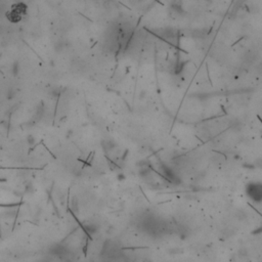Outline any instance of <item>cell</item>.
<instances>
[{"instance_id": "1", "label": "cell", "mask_w": 262, "mask_h": 262, "mask_svg": "<svg viewBox=\"0 0 262 262\" xmlns=\"http://www.w3.org/2000/svg\"><path fill=\"white\" fill-rule=\"evenodd\" d=\"M247 196L256 203L262 202V183L261 182H251L246 186Z\"/></svg>"}, {"instance_id": "2", "label": "cell", "mask_w": 262, "mask_h": 262, "mask_svg": "<svg viewBox=\"0 0 262 262\" xmlns=\"http://www.w3.org/2000/svg\"><path fill=\"white\" fill-rule=\"evenodd\" d=\"M85 230H86L89 234H94V232H96L97 228L94 224H87V225H85Z\"/></svg>"}, {"instance_id": "3", "label": "cell", "mask_w": 262, "mask_h": 262, "mask_svg": "<svg viewBox=\"0 0 262 262\" xmlns=\"http://www.w3.org/2000/svg\"><path fill=\"white\" fill-rule=\"evenodd\" d=\"M27 142L29 143L30 145H32L33 143L35 142V139H34V136L33 135H29L28 137H27Z\"/></svg>"}]
</instances>
